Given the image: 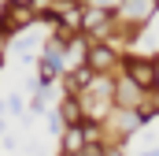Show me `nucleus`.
<instances>
[{"label": "nucleus", "instance_id": "f257e3e1", "mask_svg": "<svg viewBox=\"0 0 159 156\" xmlns=\"http://www.w3.org/2000/svg\"><path fill=\"white\" fill-rule=\"evenodd\" d=\"M126 75H129V82L137 85V89H156V82H159V67H156V60L148 56V60H126Z\"/></svg>", "mask_w": 159, "mask_h": 156}, {"label": "nucleus", "instance_id": "f03ea898", "mask_svg": "<svg viewBox=\"0 0 159 156\" xmlns=\"http://www.w3.org/2000/svg\"><path fill=\"white\" fill-rule=\"evenodd\" d=\"M111 63H115V48H107V45H93V48L85 52V67H89L93 75L107 71Z\"/></svg>", "mask_w": 159, "mask_h": 156}, {"label": "nucleus", "instance_id": "7ed1b4c3", "mask_svg": "<svg viewBox=\"0 0 159 156\" xmlns=\"http://www.w3.org/2000/svg\"><path fill=\"white\" fill-rule=\"evenodd\" d=\"M59 67H63V56H59L56 48H52V52L44 48V56L37 60V82H41V85H48L52 78L59 75Z\"/></svg>", "mask_w": 159, "mask_h": 156}, {"label": "nucleus", "instance_id": "20e7f679", "mask_svg": "<svg viewBox=\"0 0 159 156\" xmlns=\"http://www.w3.org/2000/svg\"><path fill=\"white\" fill-rule=\"evenodd\" d=\"M63 153H67V156H81V153H85L81 123H78V126H67V130H63Z\"/></svg>", "mask_w": 159, "mask_h": 156}, {"label": "nucleus", "instance_id": "39448f33", "mask_svg": "<svg viewBox=\"0 0 159 156\" xmlns=\"http://www.w3.org/2000/svg\"><path fill=\"white\" fill-rule=\"evenodd\" d=\"M141 93H144V89H137L133 82H122V85H119V93H111V104H122V108H137Z\"/></svg>", "mask_w": 159, "mask_h": 156}, {"label": "nucleus", "instance_id": "423d86ee", "mask_svg": "<svg viewBox=\"0 0 159 156\" xmlns=\"http://www.w3.org/2000/svg\"><path fill=\"white\" fill-rule=\"evenodd\" d=\"M104 22H107V11H104V7H93V11H81V15H78V26L89 30V34H100Z\"/></svg>", "mask_w": 159, "mask_h": 156}, {"label": "nucleus", "instance_id": "0eeeda50", "mask_svg": "<svg viewBox=\"0 0 159 156\" xmlns=\"http://www.w3.org/2000/svg\"><path fill=\"white\" fill-rule=\"evenodd\" d=\"M59 119H63L67 126H78L81 119H85V112H81V104H78V97H67V100L59 104Z\"/></svg>", "mask_w": 159, "mask_h": 156}, {"label": "nucleus", "instance_id": "6e6552de", "mask_svg": "<svg viewBox=\"0 0 159 156\" xmlns=\"http://www.w3.org/2000/svg\"><path fill=\"white\" fill-rule=\"evenodd\" d=\"M4 112H7V115H22V112H26V104H22V97H19V93H11V97L4 100Z\"/></svg>", "mask_w": 159, "mask_h": 156}, {"label": "nucleus", "instance_id": "1a4fd4ad", "mask_svg": "<svg viewBox=\"0 0 159 156\" xmlns=\"http://www.w3.org/2000/svg\"><path fill=\"white\" fill-rule=\"evenodd\" d=\"M34 48H37V34H26V37L19 41V56H30Z\"/></svg>", "mask_w": 159, "mask_h": 156}]
</instances>
